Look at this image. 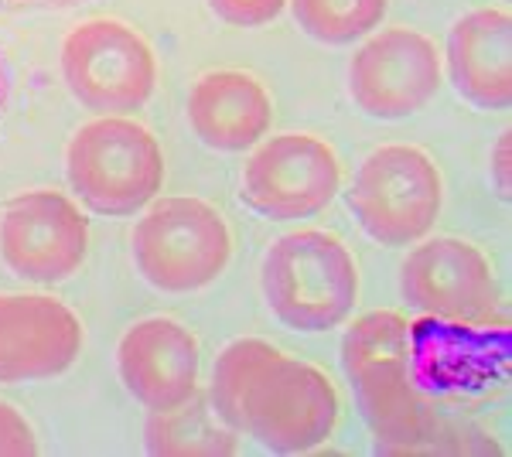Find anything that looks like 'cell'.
Segmentation results:
<instances>
[{
  "instance_id": "cell-9",
  "label": "cell",
  "mask_w": 512,
  "mask_h": 457,
  "mask_svg": "<svg viewBox=\"0 0 512 457\" xmlns=\"http://www.w3.org/2000/svg\"><path fill=\"white\" fill-rule=\"evenodd\" d=\"M342 191V164L311 134L263 137L246 157L243 202L270 222H301L325 212Z\"/></svg>"
},
{
  "instance_id": "cell-3",
  "label": "cell",
  "mask_w": 512,
  "mask_h": 457,
  "mask_svg": "<svg viewBox=\"0 0 512 457\" xmlns=\"http://www.w3.org/2000/svg\"><path fill=\"white\" fill-rule=\"evenodd\" d=\"M65 178L82 209L127 219L161 195L164 154L158 137L140 123L127 116H96L69 140Z\"/></svg>"
},
{
  "instance_id": "cell-6",
  "label": "cell",
  "mask_w": 512,
  "mask_h": 457,
  "mask_svg": "<svg viewBox=\"0 0 512 457\" xmlns=\"http://www.w3.org/2000/svg\"><path fill=\"white\" fill-rule=\"evenodd\" d=\"M349 209L373 243L407 249L431 236L441 219V171L420 147L386 144L355 171Z\"/></svg>"
},
{
  "instance_id": "cell-5",
  "label": "cell",
  "mask_w": 512,
  "mask_h": 457,
  "mask_svg": "<svg viewBox=\"0 0 512 457\" xmlns=\"http://www.w3.org/2000/svg\"><path fill=\"white\" fill-rule=\"evenodd\" d=\"M137 273L161 294H195L226 273L233 232L219 209L192 195L154 198L130 232Z\"/></svg>"
},
{
  "instance_id": "cell-2",
  "label": "cell",
  "mask_w": 512,
  "mask_h": 457,
  "mask_svg": "<svg viewBox=\"0 0 512 457\" xmlns=\"http://www.w3.org/2000/svg\"><path fill=\"white\" fill-rule=\"evenodd\" d=\"M260 284L274 318L291 331L318 335L352 318L359 301V267L332 232L294 229L263 256Z\"/></svg>"
},
{
  "instance_id": "cell-1",
  "label": "cell",
  "mask_w": 512,
  "mask_h": 457,
  "mask_svg": "<svg viewBox=\"0 0 512 457\" xmlns=\"http://www.w3.org/2000/svg\"><path fill=\"white\" fill-rule=\"evenodd\" d=\"M342 369L352 382L362 420L373 427L379 451H427L437 420L427 403L420 338L407 314L369 311L342 338Z\"/></svg>"
},
{
  "instance_id": "cell-16",
  "label": "cell",
  "mask_w": 512,
  "mask_h": 457,
  "mask_svg": "<svg viewBox=\"0 0 512 457\" xmlns=\"http://www.w3.org/2000/svg\"><path fill=\"white\" fill-rule=\"evenodd\" d=\"M144 444L158 457H233L239 434L219 417L209 396L195 389L175 410L151 413Z\"/></svg>"
},
{
  "instance_id": "cell-18",
  "label": "cell",
  "mask_w": 512,
  "mask_h": 457,
  "mask_svg": "<svg viewBox=\"0 0 512 457\" xmlns=\"http://www.w3.org/2000/svg\"><path fill=\"white\" fill-rule=\"evenodd\" d=\"M219 21L233 28H263L284 14L287 0H205Z\"/></svg>"
},
{
  "instance_id": "cell-8",
  "label": "cell",
  "mask_w": 512,
  "mask_h": 457,
  "mask_svg": "<svg viewBox=\"0 0 512 457\" xmlns=\"http://www.w3.org/2000/svg\"><path fill=\"white\" fill-rule=\"evenodd\" d=\"M62 79L76 103L96 116L140 110L158 86L154 48L113 18L82 21L62 41Z\"/></svg>"
},
{
  "instance_id": "cell-10",
  "label": "cell",
  "mask_w": 512,
  "mask_h": 457,
  "mask_svg": "<svg viewBox=\"0 0 512 457\" xmlns=\"http://www.w3.org/2000/svg\"><path fill=\"white\" fill-rule=\"evenodd\" d=\"M0 256L28 284H62L89 256V219L62 191H21L0 212Z\"/></svg>"
},
{
  "instance_id": "cell-15",
  "label": "cell",
  "mask_w": 512,
  "mask_h": 457,
  "mask_svg": "<svg viewBox=\"0 0 512 457\" xmlns=\"http://www.w3.org/2000/svg\"><path fill=\"white\" fill-rule=\"evenodd\" d=\"M188 127L209 151H253L274 127V99L250 72H205L188 93Z\"/></svg>"
},
{
  "instance_id": "cell-14",
  "label": "cell",
  "mask_w": 512,
  "mask_h": 457,
  "mask_svg": "<svg viewBox=\"0 0 512 457\" xmlns=\"http://www.w3.org/2000/svg\"><path fill=\"white\" fill-rule=\"evenodd\" d=\"M454 93L478 110H509L512 103V18L502 7H482L454 21L441 55Z\"/></svg>"
},
{
  "instance_id": "cell-11",
  "label": "cell",
  "mask_w": 512,
  "mask_h": 457,
  "mask_svg": "<svg viewBox=\"0 0 512 457\" xmlns=\"http://www.w3.org/2000/svg\"><path fill=\"white\" fill-rule=\"evenodd\" d=\"M441 86V52L414 28L373 31L349 62V93L373 120H407L424 110Z\"/></svg>"
},
{
  "instance_id": "cell-13",
  "label": "cell",
  "mask_w": 512,
  "mask_h": 457,
  "mask_svg": "<svg viewBox=\"0 0 512 457\" xmlns=\"http://www.w3.org/2000/svg\"><path fill=\"white\" fill-rule=\"evenodd\" d=\"M195 335L171 318H144L123 331L117 345L120 382L147 413H164L185 403L198 389Z\"/></svg>"
},
{
  "instance_id": "cell-4",
  "label": "cell",
  "mask_w": 512,
  "mask_h": 457,
  "mask_svg": "<svg viewBox=\"0 0 512 457\" xmlns=\"http://www.w3.org/2000/svg\"><path fill=\"white\" fill-rule=\"evenodd\" d=\"M338 413L335 382L318 365L270 345L239 400L236 430L274 454H311L332 440Z\"/></svg>"
},
{
  "instance_id": "cell-7",
  "label": "cell",
  "mask_w": 512,
  "mask_h": 457,
  "mask_svg": "<svg viewBox=\"0 0 512 457\" xmlns=\"http://www.w3.org/2000/svg\"><path fill=\"white\" fill-rule=\"evenodd\" d=\"M403 301L437 328H492L502 307L499 277L489 256L458 236L420 239L400 267Z\"/></svg>"
},
{
  "instance_id": "cell-19",
  "label": "cell",
  "mask_w": 512,
  "mask_h": 457,
  "mask_svg": "<svg viewBox=\"0 0 512 457\" xmlns=\"http://www.w3.org/2000/svg\"><path fill=\"white\" fill-rule=\"evenodd\" d=\"M38 437L31 423L14 410L11 403L0 400V457H35Z\"/></svg>"
},
{
  "instance_id": "cell-17",
  "label": "cell",
  "mask_w": 512,
  "mask_h": 457,
  "mask_svg": "<svg viewBox=\"0 0 512 457\" xmlns=\"http://www.w3.org/2000/svg\"><path fill=\"white\" fill-rule=\"evenodd\" d=\"M297 28L321 45H355L383 24L390 0H287Z\"/></svg>"
},
{
  "instance_id": "cell-20",
  "label": "cell",
  "mask_w": 512,
  "mask_h": 457,
  "mask_svg": "<svg viewBox=\"0 0 512 457\" xmlns=\"http://www.w3.org/2000/svg\"><path fill=\"white\" fill-rule=\"evenodd\" d=\"M509 130H502L499 144L492 151V178H495V188H499L502 198H509Z\"/></svg>"
},
{
  "instance_id": "cell-12",
  "label": "cell",
  "mask_w": 512,
  "mask_h": 457,
  "mask_svg": "<svg viewBox=\"0 0 512 457\" xmlns=\"http://www.w3.org/2000/svg\"><path fill=\"white\" fill-rule=\"evenodd\" d=\"M86 345L79 314L52 294H0V386L69 372Z\"/></svg>"
}]
</instances>
